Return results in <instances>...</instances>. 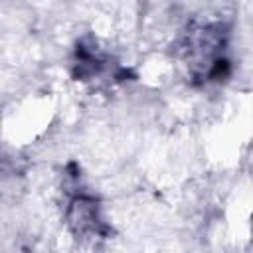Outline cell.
I'll list each match as a JSON object with an SVG mask.
<instances>
[{"mask_svg":"<svg viewBox=\"0 0 253 253\" xmlns=\"http://www.w3.org/2000/svg\"><path fill=\"white\" fill-rule=\"evenodd\" d=\"M69 223L77 233H99L101 219L97 213V204L91 196L77 194L69 202Z\"/></svg>","mask_w":253,"mask_h":253,"instance_id":"cell-1","label":"cell"}]
</instances>
